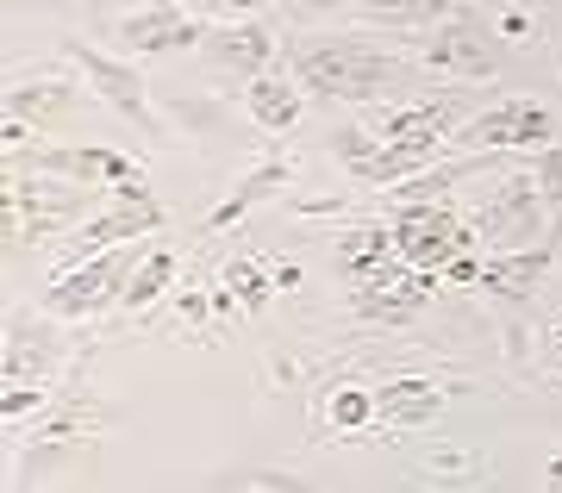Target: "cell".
I'll list each match as a JSON object with an SVG mask.
<instances>
[{"label": "cell", "mask_w": 562, "mask_h": 493, "mask_svg": "<svg viewBox=\"0 0 562 493\" xmlns=\"http://www.w3.org/2000/svg\"><path fill=\"white\" fill-rule=\"evenodd\" d=\"M431 288H438V276H425V269L394 257L387 269H375L369 281L350 288V313H357L362 325H413V318L431 306Z\"/></svg>", "instance_id": "4fadbf2b"}, {"label": "cell", "mask_w": 562, "mask_h": 493, "mask_svg": "<svg viewBox=\"0 0 562 493\" xmlns=\"http://www.w3.org/2000/svg\"><path fill=\"white\" fill-rule=\"evenodd\" d=\"M457 394H462L457 381L401 376V381H387V388H375V418H382L387 432H419V425H431Z\"/></svg>", "instance_id": "ac0fdd59"}, {"label": "cell", "mask_w": 562, "mask_h": 493, "mask_svg": "<svg viewBox=\"0 0 562 493\" xmlns=\"http://www.w3.org/2000/svg\"><path fill=\"white\" fill-rule=\"evenodd\" d=\"M550 262H557V250H538V244H525V250H494V257L482 262V288L494 306H506V313L519 318L531 300H538V281L550 276Z\"/></svg>", "instance_id": "e0dca14e"}, {"label": "cell", "mask_w": 562, "mask_h": 493, "mask_svg": "<svg viewBox=\"0 0 562 493\" xmlns=\"http://www.w3.org/2000/svg\"><path fill=\"white\" fill-rule=\"evenodd\" d=\"M201 57L213 76H232V81H257L262 69H276L281 57V32L269 13H257V20H225L206 32Z\"/></svg>", "instance_id": "5bb4252c"}, {"label": "cell", "mask_w": 562, "mask_h": 493, "mask_svg": "<svg viewBox=\"0 0 562 493\" xmlns=\"http://www.w3.org/2000/svg\"><path fill=\"white\" fill-rule=\"evenodd\" d=\"M244 113L257 119L262 132H288L306 113V88L294 81V69H262L257 81H244Z\"/></svg>", "instance_id": "ffe728a7"}, {"label": "cell", "mask_w": 562, "mask_h": 493, "mask_svg": "<svg viewBox=\"0 0 562 493\" xmlns=\"http://www.w3.org/2000/svg\"><path fill=\"white\" fill-rule=\"evenodd\" d=\"M169 306H176V332L181 337H206V332H213V294H206L201 281L176 288V294H169Z\"/></svg>", "instance_id": "83f0119b"}, {"label": "cell", "mask_w": 562, "mask_h": 493, "mask_svg": "<svg viewBox=\"0 0 562 493\" xmlns=\"http://www.w3.org/2000/svg\"><path fill=\"white\" fill-rule=\"evenodd\" d=\"M176 276H181V250H176V244H157V237H150V244H144V262L132 269V281H125V300H120V306H125L132 318L150 313L157 300H169Z\"/></svg>", "instance_id": "cb8c5ba5"}, {"label": "cell", "mask_w": 562, "mask_h": 493, "mask_svg": "<svg viewBox=\"0 0 562 493\" xmlns=\"http://www.w3.org/2000/svg\"><path fill=\"white\" fill-rule=\"evenodd\" d=\"M325 425L331 432H369L375 425V388H357V381L350 388H331L325 394Z\"/></svg>", "instance_id": "484cf974"}, {"label": "cell", "mask_w": 562, "mask_h": 493, "mask_svg": "<svg viewBox=\"0 0 562 493\" xmlns=\"http://www.w3.org/2000/svg\"><path fill=\"white\" fill-rule=\"evenodd\" d=\"M20 169H44V176L81 181V188H125L144 181V169L125 150H101V144H32L20 150Z\"/></svg>", "instance_id": "9a60e30c"}, {"label": "cell", "mask_w": 562, "mask_h": 493, "mask_svg": "<svg viewBox=\"0 0 562 493\" xmlns=\"http://www.w3.org/2000/svg\"><path fill=\"white\" fill-rule=\"evenodd\" d=\"M101 432V406H94V388H88V350L69 356V369H63V394L57 406L44 413V425L32 432V444H25V462H20V488H38L44 474H50V462H69V456L88 444V437Z\"/></svg>", "instance_id": "3957f363"}, {"label": "cell", "mask_w": 562, "mask_h": 493, "mask_svg": "<svg viewBox=\"0 0 562 493\" xmlns=\"http://www.w3.org/2000/svg\"><path fill=\"white\" fill-rule=\"evenodd\" d=\"M281 57L294 69L313 100H331V107H375L387 94H413L425 81L419 57H401V51H382L362 32H288L281 38Z\"/></svg>", "instance_id": "6da1fadb"}, {"label": "cell", "mask_w": 562, "mask_h": 493, "mask_svg": "<svg viewBox=\"0 0 562 493\" xmlns=\"http://www.w3.org/2000/svg\"><path fill=\"white\" fill-rule=\"evenodd\" d=\"M394 219V250L401 262L425 269V276H443L462 250H475V232H469V219L450 206V200H431V206H401Z\"/></svg>", "instance_id": "30bf717a"}, {"label": "cell", "mask_w": 562, "mask_h": 493, "mask_svg": "<svg viewBox=\"0 0 562 493\" xmlns=\"http://www.w3.org/2000/svg\"><path fill=\"white\" fill-rule=\"evenodd\" d=\"M162 225H169V213H162V200L150 194V181H125V188H113V206H106V213H88L76 232L50 250V276H63V269H76V262H88V257H101V250L157 237Z\"/></svg>", "instance_id": "277c9868"}, {"label": "cell", "mask_w": 562, "mask_h": 493, "mask_svg": "<svg viewBox=\"0 0 562 493\" xmlns=\"http://www.w3.org/2000/svg\"><path fill=\"white\" fill-rule=\"evenodd\" d=\"M288 176H294V157L288 150H262L250 169H244L232 188H225V200L220 206H206V219H201V237H220V232H232L238 219H250L257 206H269V200H281V188H288Z\"/></svg>", "instance_id": "2e32d148"}, {"label": "cell", "mask_w": 562, "mask_h": 493, "mask_svg": "<svg viewBox=\"0 0 562 493\" xmlns=\"http://www.w3.org/2000/svg\"><path fill=\"white\" fill-rule=\"evenodd\" d=\"M482 13H487V25H494V38L513 44V51H519V44H538V38H543L538 13H525V7H482Z\"/></svg>", "instance_id": "f1b7e54d"}, {"label": "cell", "mask_w": 562, "mask_h": 493, "mask_svg": "<svg viewBox=\"0 0 562 493\" xmlns=\"http://www.w3.org/2000/svg\"><path fill=\"white\" fill-rule=\"evenodd\" d=\"M63 51V63H76L81 69V81L94 88V94L113 107L120 119H132L144 138H162V119L150 113V88H144V76H138V63H125V57H106V51H94L88 38H63L57 44Z\"/></svg>", "instance_id": "8fae6325"}, {"label": "cell", "mask_w": 562, "mask_h": 493, "mask_svg": "<svg viewBox=\"0 0 562 493\" xmlns=\"http://www.w3.org/2000/svg\"><path fill=\"white\" fill-rule=\"evenodd\" d=\"M44 406H50L44 381H7V388H0V418H7V425H13V418L44 413Z\"/></svg>", "instance_id": "f546056e"}, {"label": "cell", "mask_w": 562, "mask_h": 493, "mask_svg": "<svg viewBox=\"0 0 562 493\" xmlns=\"http://www.w3.org/2000/svg\"><path fill=\"white\" fill-rule=\"evenodd\" d=\"M394 257H401V250H394V225H382V219H350V225L331 237V262H338L344 288L369 281L375 269H387Z\"/></svg>", "instance_id": "d6986e66"}, {"label": "cell", "mask_w": 562, "mask_h": 493, "mask_svg": "<svg viewBox=\"0 0 562 493\" xmlns=\"http://www.w3.org/2000/svg\"><path fill=\"white\" fill-rule=\"evenodd\" d=\"M194 13H206L213 25L225 20H257V13H269V7H281V0H188Z\"/></svg>", "instance_id": "1f68e13d"}, {"label": "cell", "mask_w": 562, "mask_h": 493, "mask_svg": "<svg viewBox=\"0 0 562 493\" xmlns=\"http://www.w3.org/2000/svg\"><path fill=\"white\" fill-rule=\"evenodd\" d=\"M288 7V20H325V13H338V7H362V0H281Z\"/></svg>", "instance_id": "d6a6232c"}, {"label": "cell", "mask_w": 562, "mask_h": 493, "mask_svg": "<svg viewBox=\"0 0 562 493\" xmlns=\"http://www.w3.org/2000/svg\"><path fill=\"white\" fill-rule=\"evenodd\" d=\"M501 57H506V44L494 38V25H487L482 7H462L457 20L419 32V69L425 76H450L457 88L494 81L501 76Z\"/></svg>", "instance_id": "8992f818"}, {"label": "cell", "mask_w": 562, "mask_h": 493, "mask_svg": "<svg viewBox=\"0 0 562 493\" xmlns=\"http://www.w3.org/2000/svg\"><path fill=\"white\" fill-rule=\"evenodd\" d=\"M462 7H475V0H362L357 20L375 25V32H401V38H419L431 25L457 20Z\"/></svg>", "instance_id": "7402d4cb"}, {"label": "cell", "mask_w": 562, "mask_h": 493, "mask_svg": "<svg viewBox=\"0 0 562 493\" xmlns=\"http://www.w3.org/2000/svg\"><path fill=\"white\" fill-rule=\"evenodd\" d=\"M220 488H257V493H294L301 474L288 469H238V474H220Z\"/></svg>", "instance_id": "4dcf8cb0"}, {"label": "cell", "mask_w": 562, "mask_h": 493, "mask_svg": "<svg viewBox=\"0 0 562 493\" xmlns=\"http://www.w3.org/2000/svg\"><path fill=\"white\" fill-rule=\"evenodd\" d=\"M443 276L457 281V288H475V281H482V257H475V250H462V257L443 269Z\"/></svg>", "instance_id": "e575fe53"}, {"label": "cell", "mask_w": 562, "mask_h": 493, "mask_svg": "<svg viewBox=\"0 0 562 493\" xmlns=\"http://www.w3.org/2000/svg\"><path fill=\"white\" fill-rule=\"evenodd\" d=\"M543 225H550V206H543V194H538V176L519 169V163H506L501 188L469 213V232H475V244H487V250H525V244L543 237Z\"/></svg>", "instance_id": "52a82bcc"}, {"label": "cell", "mask_w": 562, "mask_h": 493, "mask_svg": "<svg viewBox=\"0 0 562 493\" xmlns=\"http://www.w3.org/2000/svg\"><path fill=\"white\" fill-rule=\"evenodd\" d=\"M362 125L387 144H425V150H450L462 125H469V88H438L419 100H394V107H362Z\"/></svg>", "instance_id": "ba28073f"}, {"label": "cell", "mask_w": 562, "mask_h": 493, "mask_svg": "<svg viewBox=\"0 0 562 493\" xmlns=\"http://www.w3.org/2000/svg\"><path fill=\"white\" fill-rule=\"evenodd\" d=\"M81 7H94V13H101V0H81Z\"/></svg>", "instance_id": "8d00e7d4"}, {"label": "cell", "mask_w": 562, "mask_h": 493, "mask_svg": "<svg viewBox=\"0 0 562 493\" xmlns=\"http://www.w3.org/2000/svg\"><path fill=\"white\" fill-rule=\"evenodd\" d=\"M531 176H538V194H543V206H550V250H562V132L538 150Z\"/></svg>", "instance_id": "4316f807"}, {"label": "cell", "mask_w": 562, "mask_h": 493, "mask_svg": "<svg viewBox=\"0 0 562 493\" xmlns=\"http://www.w3.org/2000/svg\"><path fill=\"white\" fill-rule=\"evenodd\" d=\"M431 469H438V474H469V481H475V474H482V462H475V456H450V450H431Z\"/></svg>", "instance_id": "836d02e7"}, {"label": "cell", "mask_w": 562, "mask_h": 493, "mask_svg": "<svg viewBox=\"0 0 562 493\" xmlns=\"http://www.w3.org/2000/svg\"><path fill=\"white\" fill-rule=\"evenodd\" d=\"M81 100V81L76 76H20L7 81V119H57Z\"/></svg>", "instance_id": "603a6c76"}, {"label": "cell", "mask_w": 562, "mask_h": 493, "mask_svg": "<svg viewBox=\"0 0 562 493\" xmlns=\"http://www.w3.org/2000/svg\"><path fill=\"white\" fill-rule=\"evenodd\" d=\"M557 350H562V325H557Z\"/></svg>", "instance_id": "74e56055"}, {"label": "cell", "mask_w": 562, "mask_h": 493, "mask_svg": "<svg viewBox=\"0 0 562 493\" xmlns=\"http://www.w3.org/2000/svg\"><path fill=\"white\" fill-rule=\"evenodd\" d=\"M220 294L232 300L238 313L257 318L262 306L276 300V276H269V269H262L257 257H232V262H225V276H220Z\"/></svg>", "instance_id": "d4e9b609"}, {"label": "cell", "mask_w": 562, "mask_h": 493, "mask_svg": "<svg viewBox=\"0 0 562 493\" xmlns=\"http://www.w3.org/2000/svg\"><path fill=\"white\" fill-rule=\"evenodd\" d=\"M88 219V188L81 181H63V176H44V169H20L7 163V250L25 244L38 250L50 237H69Z\"/></svg>", "instance_id": "7a4b0ae2"}, {"label": "cell", "mask_w": 562, "mask_h": 493, "mask_svg": "<svg viewBox=\"0 0 562 493\" xmlns=\"http://www.w3.org/2000/svg\"><path fill=\"white\" fill-rule=\"evenodd\" d=\"M132 7H144V0H132Z\"/></svg>", "instance_id": "f35d334b"}, {"label": "cell", "mask_w": 562, "mask_h": 493, "mask_svg": "<svg viewBox=\"0 0 562 493\" xmlns=\"http://www.w3.org/2000/svg\"><path fill=\"white\" fill-rule=\"evenodd\" d=\"M144 244H150V237L120 244V250H101V257H88V262H76V269L50 276L44 281V294H38V313L63 318V325H81V318H101L106 306H120L132 269L144 262Z\"/></svg>", "instance_id": "5b68a950"}, {"label": "cell", "mask_w": 562, "mask_h": 493, "mask_svg": "<svg viewBox=\"0 0 562 493\" xmlns=\"http://www.w3.org/2000/svg\"><path fill=\"white\" fill-rule=\"evenodd\" d=\"M213 20L181 7V0H144L120 20V44L132 57H176V51H201Z\"/></svg>", "instance_id": "7c38bea8"}, {"label": "cell", "mask_w": 562, "mask_h": 493, "mask_svg": "<svg viewBox=\"0 0 562 493\" xmlns=\"http://www.w3.org/2000/svg\"><path fill=\"white\" fill-rule=\"evenodd\" d=\"M562 132V113L550 100H531V94H513V100H494L487 113H475L462 125L450 150H543V144Z\"/></svg>", "instance_id": "9c48e42d"}, {"label": "cell", "mask_w": 562, "mask_h": 493, "mask_svg": "<svg viewBox=\"0 0 562 493\" xmlns=\"http://www.w3.org/2000/svg\"><path fill=\"white\" fill-rule=\"evenodd\" d=\"M7 381H38V376H57L69 369L57 350V337L44 332L38 318H7V356H0Z\"/></svg>", "instance_id": "44dd1931"}, {"label": "cell", "mask_w": 562, "mask_h": 493, "mask_svg": "<svg viewBox=\"0 0 562 493\" xmlns=\"http://www.w3.org/2000/svg\"><path fill=\"white\" fill-rule=\"evenodd\" d=\"M543 488H557V493H562V450L543 462Z\"/></svg>", "instance_id": "d590c367"}]
</instances>
